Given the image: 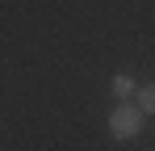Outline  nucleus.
Instances as JSON below:
<instances>
[{"label": "nucleus", "instance_id": "f257e3e1", "mask_svg": "<svg viewBox=\"0 0 155 151\" xmlns=\"http://www.w3.org/2000/svg\"><path fill=\"white\" fill-rule=\"evenodd\" d=\"M143 109L138 105H130V101H122L113 113H109V134L117 139V143H130V139H138V130H143Z\"/></svg>", "mask_w": 155, "mask_h": 151}, {"label": "nucleus", "instance_id": "f03ea898", "mask_svg": "<svg viewBox=\"0 0 155 151\" xmlns=\"http://www.w3.org/2000/svg\"><path fill=\"white\" fill-rule=\"evenodd\" d=\"M109 88H113V97H122V101H130V92H138L130 76H113V80H109Z\"/></svg>", "mask_w": 155, "mask_h": 151}, {"label": "nucleus", "instance_id": "7ed1b4c3", "mask_svg": "<svg viewBox=\"0 0 155 151\" xmlns=\"http://www.w3.org/2000/svg\"><path fill=\"white\" fill-rule=\"evenodd\" d=\"M134 97H138V109H143V113H155V84H147V88H138Z\"/></svg>", "mask_w": 155, "mask_h": 151}]
</instances>
